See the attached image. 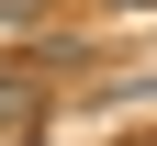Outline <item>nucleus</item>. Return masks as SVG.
I'll return each mask as SVG.
<instances>
[{"mask_svg":"<svg viewBox=\"0 0 157 146\" xmlns=\"http://www.w3.org/2000/svg\"><path fill=\"white\" fill-rule=\"evenodd\" d=\"M124 11H157V0H124Z\"/></svg>","mask_w":157,"mask_h":146,"instance_id":"1","label":"nucleus"}]
</instances>
